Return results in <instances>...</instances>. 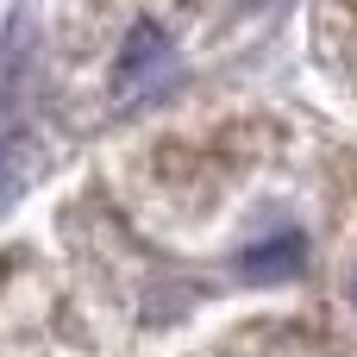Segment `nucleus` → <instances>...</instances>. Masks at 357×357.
Segmentation results:
<instances>
[{"mask_svg":"<svg viewBox=\"0 0 357 357\" xmlns=\"http://www.w3.org/2000/svg\"><path fill=\"white\" fill-rule=\"evenodd\" d=\"M163 63H169V38H163L157 25H138V31L126 38V56H119V88H126V94L144 88L151 75H163Z\"/></svg>","mask_w":357,"mask_h":357,"instance_id":"f257e3e1","label":"nucleus"},{"mask_svg":"<svg viewBox=\"0 0 357 357\" xmlns=\"http://www.w3.org/2000/svg\"><path fill=\"white\" fill-rule=\"evenodd\" d=\"M301 257H307L301 232H276L270 245H251L238 264H245V276H257V282H289V276H301Z\"/></svg>","mask_w":357,"mask_h":357,"instance_id":"f03ea898","label":"nucleus"},{"mask_svg":"<svg viewBox=\"0 0 357 357\" xmlns=\"http://www.w3.org/2000/svg\"><path fill=\"white\" fill-rule=\"evenodd\" d=\"M19 188H25V176L13 169V151H0V213L19 201Z\"/></svg>","mask_w":357,"mask_h":357,"instance_id":"7ed1b4c3","label":"nucleus"},{"mask_svg":"<svg viewBox=\"0 0 357 357\" xmlns=\"http://www.w3.org/2000/svg\"><path fill=\"white\" fill-rule=\"evenodd\" d=\"M245 6H282V0H245Z\"/></svg>","mask_w":357,"mask_h":357,"instance_id":"20e7f679","label":"nucleus"}]
</instances>
